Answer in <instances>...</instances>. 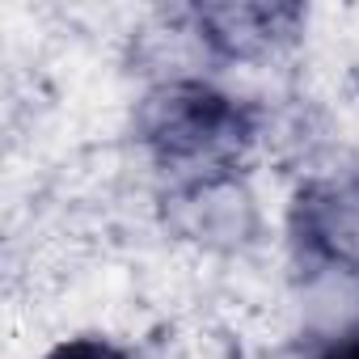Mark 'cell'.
Masks as SVG:
<instances>
[{"label": "cell", "mask_w": 359, "mask_h": 359, "mask_svg": "<svg viewBox=\"0 0 359 359\" xmlns=\"http://www.w3.org/2000/svg\"><path fill=\"white\" fill-rule=\"evenodd\" d=\"M135 127L156 169L182 187H216L233 177L258 131L250 106L203 81H173L152 89Z\"/></svg>", "instance_id": "obj_1"}, {"label": "cell", "mask_w": 359, "mask_h": 359, "mask_svg": "<svg viewBox=\"0 0 359 359\" xmlns=\"http://www.w3.org/2000/svg\"><path fill=\"white\" fill-rule=\"evenodd\" d=\"M292 237L309 262L359 275V169L313 177L296 191Z\"/></svg>", "instance_id": "obj_2"}, {"label": "cell", "mask_w": 359, "mask_h": 359, "mask_svg": "<svg viewBox=\"0 0 359 359\" xmlns=\"http://www.w3.org/2000/svg\"><path fill=\"white\" fill-rule=\"evenodd\" d=\"M199 39L224 60H254L283 43L304 22L300 5H199L191 9Z\"/></svg>", "instance_id": "obj_3"}, {"label": "cell", "mask_w": 359, "mask_h": 359, "mask_svg": "<svg viewBox=\"0 0 359 359\" xmlns=\"http://www.w3.org/2000/svg\"><path fill=\"white\" fill-rule=\"evenodd\" d=\"M43 359H131V355L118 351V346H110V342H102V338H72V342L55 346Z\"/></svg>", "instance_id": "obj_4"}, {"label": "cell", "mask_w": 359, "mask_h": 359, "mask_svg": "<svg viewBox=\"0 0 359 359\" xmlns=\"http://www.w3.org/2000/svg\"><path fill=\"white\" fill-rule=\"evenodd\" d=\"M321 359H359V334L338 338L334 346H325V355H321Z\"/></svg>", "instance_id": "obj_5"}]
</instances>
